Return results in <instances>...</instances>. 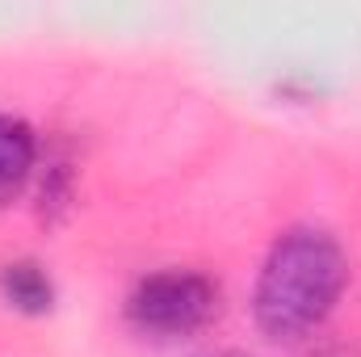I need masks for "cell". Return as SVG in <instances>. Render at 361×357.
<instances>
[{"label": "cell", "instance_id": "obj_5", "mask_svg": "<svg viewBox=\"0 0 361 357\" xmlns=\"http://www.w3.org/2000/svg\"><path fill=\"white\" fill-rule=\"evenodd\" d=\"M227 357H231V353H227Z\"/></svg>", "mask_w": 361, "mask_h": 357}, {"label": "cell", "instance_id": "obj_4", "mask_svg": "<svg viewBox=\"0 0 361 357\" xmlns=\"http://www.w3.org/2000/svg\"><path fill=\"white\" fill-rule=\"evenodd\" d=\"M0 298L25 315H42L55 303V286L38 261H8L0 269Z\"/></svg>", "mask_w": 361, "mask_h": 357}, {"label": "cell", "instance_id": "obj_3", "mask_svg": "<svg viewBox=\"0 0 361 357\" xmlns=\"http://www.w3.org/2000/svg\"><path fill=\"white\" fill-rule=\"evenodd\" d=\"M34 160H38L34 131L21 118L0 114V206L21 198V189L34 177Z\"/></svg>", "mask_w": 361, "mask_h": 357}, {"label": "cell", "instance_id": "obj_2", "mask_svg": "<svg viewBox=\"0 0 361 357\" xmlns=\"http://www.w3.org/2000/svg\"><path fill=\"white\" fill-rule=\"evenodd\" d=\"M219 311V286L197 273V269H160L147 273L130 298H126V315L139 332L152 337H193L197 328H206Z\"/></svg>", "mask_w": 361, "mask_h": 357}, {"label": "cell", "instance_id": "obj_1", "mask_svg": "<svg viewBox=\"0 0 361 357\" xmlns=\"http://www.w3.org/2000/svg\"><path fill=\"white\" fill-rule=\"evenodd\" d=\"M345 282H349V261L336 236L319 227H290L269 248L257 277L252 294L257 328L269 341H302L336 311Z\"/></svg>", "mask_w": 361, "mask_h": 357}]
</instances>
